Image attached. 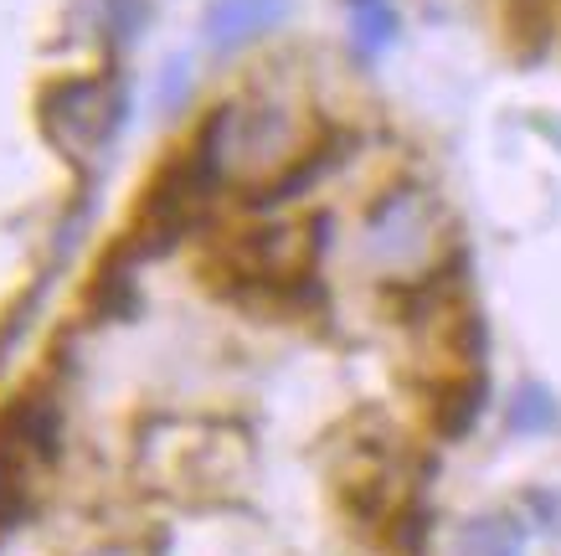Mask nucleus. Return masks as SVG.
Instances as JSON below:
<instances>
[{
	"instance_id": "3",
	"label": "nucleus",
	"mask_w": 561,
	"mask_h": 556,
	"mask_svg": "<svg viewBox=\"0 0 561 556\" xmlns=\"http://www.w3.org/2000/svg\"><path fill=\"white\" fill-rule=\"evenodd\" d=\"M284 11H289L284 0H217L211 5V42L217 47H238L248 36L268 32Z\"/></svg>"
},
{
	"instance_id": "2",
	"label": "nucleus",
	"mask_w": 561,
	"mask_h": 556,
	"mask_svg": "<svg viewBox=\"0 0 561 556\" xmlns=\"http://www.w3.org/2000/svg\"><path fill=\"white\" fill-rule=\"evenodd\" d=\"M227 263L253 284H294L314 263V237L305 227H273V232H242L227 248Z\"/></svg>"
},
{
	"instance_id": "1",
	"label": "nucleus",
	"mask_w": 561,
	"mask_h": 556,
	"mask_svg": "<svg viewBox=\"0 0 561 556\" xmlns=\"http://www.w3.org/2000/svg\"><path fill=\"white\" fill-rule=\"evenodd\" d=\"M51 454V428L36 407H16L0 418V525H11L26 510L36 464Z\"/></svg>"
},
{
	"instance_id": "4",
	"label": "nucleus",
	"mask_w": 561,
	"mask_h": 556,
	"mask_svg": "<svg viewBox=\"0 0 561 556\" xmlns=\"http://www.w3.org/2000/svg\"><path fill=\"white\" fill-rule=\"evenodd\" d=\"M459 556H520V531H515V521H500V515L469 521L459 536Z\"/></svg>"
},
{
	"instance_id": "5",
	"label": "nucleus",
	"mask_w": 561,
	"mask_h": 556,
	"mask_svg": "<svg viewBox=\"0 0 561 556\" xmlns=\"http://www.w3.org/2000/svg\"><path fill=\"white\" fill-rule=\"evenodd\" d=\"M351 16H356V42L360 47H387L391 42V5L387 0H351Z\"/></svg>"
}]
</instances>
